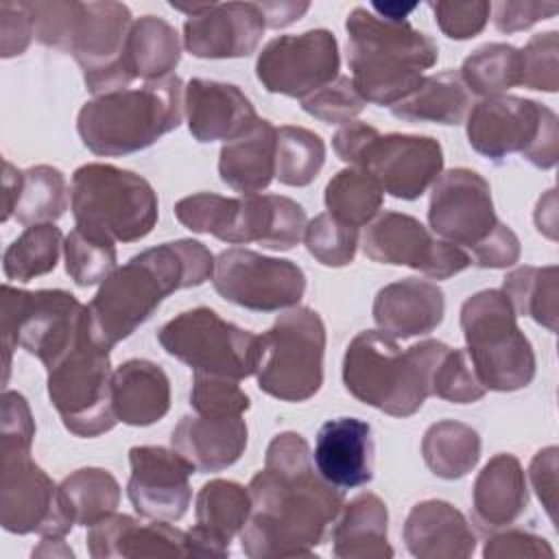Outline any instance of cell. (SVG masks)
<instances>
[{"label":"cell","mask_w":559,"mask_h":559,"mask_svg":"<svg viewBox=\"0 0 559 559\" xmlns=\"http://www.w3.org/2000/svg\"><path fill=\"white\" fill-rule=\"evenodd\" d=\"M247 489L251 513L238 537L251 559L312 557L345 502L343 489L317 472L308 441L293 430L271 439L264 469Z\"/></svg>","instance_id":"1"},{"label":"cell","mask_w":559,"mask_h":559,"mask_svg":"<svg viewBox=\"0 0 559 559\" xmlns=\"http://www.w3.org/2000/svg\"><path fill=\"white\" fill-rule=\"evenodd\" d=\"M214 255L192 238L148 247L118 266L87 304L92 332L105 347L129 338L162 301L212 280Z\"/></svg>","instance_id":"2"},{"label":"cell","mask_w":559,"mask_h":559,"mask_svg":"<svg viewBox=\"0 0 559 559\" xmlns=\"http://www.w3.org/2000/svg\"><path fill=\"white\" fill-rule=\"evenodd\" d=\"M24 7L35 39L41 46L72 55L87 92L103 96L133 83L122 66L127 35L133 24L127 4L114 0H35L24 2Z\"/></svg>","instance_id":"3"},{"label":"cell","mask_w":559,"mask_h":559,"mask_svg":"<svg viewBox=\"0 0 559 559\" xmlns=\"http://www.w3.org/2000/svg\"><path fill=\"white\" fill-rule=\"evenodd\" d=\"M345 31L352 83L365 103L391 109L417 90L439 59L432 37L406 20H384L365 7L352 9Z\"/></svg>","instance_id":"4"},{"label":"cell","mask_w":559,"mask_h":559,"mask_svg":"<svg viewBox=\"0 0 559 559\" xmlns=\"http://www.w3.org/2000/svg\"><path fill=\"white\" fill-rule=\"evenodd\" d=\"M448 352L437 338L400 349L382 330L358 332L343 356V384L362 404L391 417H411L432 395V373Z\"/></svg>","instance_id":"5"},{"label":"cell","mask_w":559,"mask_h":559,"mask_svg":"<svg viewBox=\"0 0 559 559\" xmlns=\"http://www.w3.org/2000/svg\"><path fill=\"white\" fill-rule=\"evenodd\" d=\"M183 90V81L170 74L142 87L94 96L79 109V138L100 157L144 151L181 124Z\"/></svg>","instance_id":"6"},{"label":"cell","mask_w":559,"mask_h":559,"mask_svg":"<svg viewBox=\"0 0 559 559\" xmlns=\"http://www.w3.org/2000/svg\"><path fill=\"white\" fill-rule=\"evenodd\" d=\"M175 216L194 234H210L229 245L260 242L271 251L297 247L308 225L306 210L282 194L197 192L175 203Z\"/></svg>","instance_id":"7"},{"label":"cell","mask_w":559,"mask_h":559,"mask_svg":"<svg viewBox=\"0 0 559 559\" xmlns=\"http://www.w3.org/2000/svg\"><path fill=\"white\" fill-rule=\"evenodd\" d=\"M70 210L76 229L116 245L146 238L157 223L159 201L142 175L90 162L72 173Z\"/></svg>","instance_id":"8"},{"label":"cell","mask_w":559,"mask_h":559,"mask_svg":"<svg viewBox=\"0 0 559 559\" xmlns=\"http://www.w3.org/2000/svg\"><path fill=\"white\" fill-rule=\"evenodd\" d=\"M461 330L472 367L487 391L511 393L528 386L537 360L518 314L500 288H485L461 306Z\"/></svg>","instance_id":"9"},{"label":"cell","mask_w":559,"mask_h":559,"mask_svg":"<svg viewBox=\"0 0 559 559\" xmlns=\"http://www.w3.org/2000/svg\"><path fill=\"white\" fill-rule=\"evenodd\" d=\"M332 148L349 164L369 173L393 199L415 201L443 173V148L430 135L386 133L376 127L352 120L343 124L334 138Z\"/></svg>","instance_id":"10"},{"label":"cell","mask_w":559,"mask_h":559,"mask_svg":"<svg viewBox=\"0 0 559 559\" xmlns=\"http://www.w3.org/2000/svg\"><path fill=\"white\" fill-rule=\"evenodd\" d=\"M35 430L11 421L0 432V524L7 533L66 537L74 520L66 511L59 485L31 459Z\"/></svg>","instance_id":"11"},{"label":"cell","mask_w":559,"mask_h":559,"mask_svg":"<svg viewBox=\"0 0 559 559\" xmlns=\"http://www.w3.org/2000/svg\"><path fill=\"white\" fill-rule=\"evenodd\" d=\"M90 328V310L61 288L20 290L2 286L0 332L4 349V382L15 347L52 367Z\"/></svg>","instance_id":"12"},{"label":"cell","mask_w":559,"mask_h":559,"mask_svg":"<svg viewBox=\"0 0 559 559\" xmlns=\"http://www.w3.org/2000/svg\"><path fill=\"white\" fill-rule=\"evenodd\" d=\"M465 131L469 146L491 162L520 153L535 168L557 166L559 120L537 100L509 94L483 98L469 109Z\"/></svg>","instance_id":"13"},{"label":"cell","mask_w":559,"mask_h":559,"mask_svg":"<svg viewBox=\"0 0 559 559\" xmlns=\"http://www.w3.org/2000/svg\"><path fill=\"white\" fill-rule=\"evenodd\" d=\"M325 325L308 306L288 308L260 336L258 389L282 402L310 400L323 384Z\"/></svg>","instance_id":"14"},{"label":"cell","mask_w":559,"mask_h":559,"mask_svg":"<svg viewBox=\"0 0 559 559\" xmlns=\"http://www.w3.org/2000/svg\"><path fill=\"white\" fill-rule=\"evenodd\" d=\"M109 352L98 343L90 323L81 338L46 369L50 404L66 430L76 437H100L118 424L111 404Z\"/></svg>","instance_id":"15"},{"label":"cell","mask_w":559,"mask_h":559,"mask_svg":"<svg viewBox=\"0 0 559 559\" xmlns=\"http://www.w3.org/2000/svg\"><path fill=\"white\" fill-rule=\"evenodd\" d=\"M162 349L192 371L242 380L255 373L260 336L225 321L216 310L199 306L179 312L157 330Z\"/></svg>","instance_id":"16"},{"label":"cell","mask_w":559,"mask_h":559,"mask_svg":"<svg viewBox=\"0 0 559 559\" xmlns=\"http://www.w3.org/2000/svg\"><path fill=\"white\" fill-rule=\"evenodd\" d=\"M212 284L229 304L253 312H277L299 306L306 273L293 260L229 247L214 258Z\"/></svg>","instance_id":"17"},{"label":"cell","mask_w":559,"mask_h":559,"mask_svg":"<svg viewBox=\"0 0 559 559\" xmlns=\"http://www.w3.org/2000/svg\"><path fill=\"white\" fill-rule=\"evenodd\" d=\"M338 41L328 28L273 37L255 59V76L271 94L306 98L338 76Z\"/></svg>","instance_id":"18"},{"label":"cell","mask_w":559,"mask_h":559,"mask_svg":"<svg viewBox=\"0 0 559 559\" xmlns=\"http://www.w3.org/2000/svg\"><path fill=\"white\" fill-rule=\"evenodd\" d=\"M362 253L378 264L408 266L430 280H448L472 266L465 249L435 238L415 216L382 212L365 229Z\"/></svg>","instance_id":"19"},{"label":"cell","mask_w":559,"mask_h":559,"mask_svg":"<svg viewBox=\"0 0 559 559\" xmlns=\"http://www.w3.org/2000/svg\"><path fill=\"white\" fill-rule=\"evenodd\" d=\"M428 225L441 240L469 253L480 247L500 225L487 179L472 168L441 173L430 192Z\"/></svg>","instance_id":"20"},{"label":"cell","mask_w":559,"mask_h":559,"mask_svg":"<svg viewBox=\"0 0 559 559\" xmlns=\"http://www.w3.org/2000/svg\"><path fill=\"white\" fill-rule=\"evenodd\" d=\"M129 465L127 496L135 513L164 522H177L186 515L192 500L190 476L197 467L183 454L164 445H133Z\"/></svg>","instance_id":"21"},{"label":"cell","mask_w":559,"mask_h":559,"mask_svg":"<svg viewBox=\"0 0 559 559\" xmlns=\"http://www.w3.org/2000/svg\"><path fill=\"white\" fill-rule=\"evenodd\" d=\"M264 28L258 2H207L186 17L183 48L197 59H240L255 52Z\"/></svg>","instance_id":"22"},{"label":"cell","mask_w":559,"mask_h":559,"mask_svg":"<svg viewBox=\"0 0 559 559\" xmlns=\"http://www.w3.org/2000/svg\"><path fill=\"white\" fill-rule=\"evenodd\" d=\"M183 114L192 138L201 144L236 140L258 122L255 107L238 85L210 79L188 81Z\"/></svg>","instance_id":"23"},{"label":"cell","mask_w":559,"mask_h":559,"mask_svg":"<svg viewBox=\"0 0 559 559\" xmlns=\"http://www.w3.org/2000/svg\"><path fill=\"white\" fill-rule=\"evenodd\" d=\"M85 544L94 559L190 557L186 531H179L164 520L140 522L133 515L116 511L87 526Z\"/></svg>","instance_id":"24"},{"label":"cell","mask_w":559,"mask_h":559,"mask_svg":"<svg viewBox=\"0 0 559 559\" xmlns=\"http://www.w3.org/2000/svg\"><path fill=\"white\" fill-rule=\"evenodd\" d=\"M251 513L249 489L236 480L214 478L194 500V526L186 531L192 557H225Z\"/></svg>","instance_id":"25"},{"label":"cell","mask_w":559,"mask_h":559,"mask_svg":"<svg viewBox=\"0 0 559 559\" xmlns=\"http://www.w3.org/2000/svg\"><path fill=\"white\" fill-rule=\"evenodd\" d=\"M317 472L338 489H356L373 478V432L358 417L325 421L314 441Z\"/></svg>","instance_id":"26"},{"label":"cell","mask_w":559,"mask_h":559,"mask_svg":"<svg viewBox=\"0 0 559 559\" xmlns=\"http://www.w3.org/2000/svg\"><path fill=\"white\" fill-rule=\"evenodd\" d=\"M445 312L443 290L428 280L404 277L382 286L373 299V321L378 330L393 338L430 334Z\"/></svg>","instance_id":"27"},{"label":"cell","mask_w":559,"mask_h":559,"mask_svg":"<svg viewBox=\"0 0 559 559\" xmlns=\"http://www.w3.org/2000/svg\"><path fill=\"white\" fill-rule=\"evenodd\" d=\"M526 509L528 485L520 459L509 452L491 456L472 487V520L493 533L513 526Z\"/></svg>","instance_id":"28"},{"label":"cell","mask_w":559,"mask_h":559,"mask_svg":"<svg viewBox=\"0 0 559 559\" xmlns=\"http://www.w3.org/2000/svg\"><path fill=\"white\" fill-rule=\"evenodd\" d=\"M402 537L417 559H467L476 550V535L465 515L437 498L421 500L408 511Z\"/></svg>","instance_id":"29"},{"label":"cell","mask_w":559,"mask_h":559,"mask_svg":"<svg viewBox=\"0 0 559 559\" xmlns=\"http://www.w3.org/2000/svg\"><path fill=\"white\" fill-rule=\"evenodd\" d=\"M249 428L242 415H186L170 432V445L183 454L197 472H221L231 467L245 454Z\"/></svg>","instance_id":"30"},{"label":"cell","mask_w":559,"mask_h":559,"mask_svg":"<svg viewBox=\"0 0 559 559\" xmlns=\"http://www.w3.org/2000/svg\"><path fill=\"white\" fill-rule=\"evenodd\" d=\"M111 404L118 421L144 428L170 411V380L162 365L146 358L124 360L111 373Z\"/></svg>","instance_id":"31"},{"label":"cell","mask_w":559,"mask_h":559,"mask_svg":"<svg viewBox=\"0 0 559 559\" xmlns=\"http://www.w3.org/2000/svg\"><path fill=\"white\" fill-rule=\"evenodd\" d=\"M332 552L341 559H391L389 511L380 496L362 491L343 502L332 524Z\"/></svg>","instance_id":"32"},{"label":"cell","mask_w":559,"mask_h":559,"mask_svg":"<svg viewBox=\"0 0 559 559\" xmlns=\"http://www.w3.org/2000/svg\"><path fill=\"white\" fill-rule=\"evenodd\" d=\"M275 133L277 127L266 118L223 144L218 155V175L225 186L240 194H258L275 177Z\"/></svg>","instance_id":"33"},{"label":"cell","mask_w":559,"mask_h":559,"mask_svg":"<svg viewBox=\"0 0 559 559\" xmlns=\"http://www.w3.org/2000/svg\"><path fill=\"white\" fill-rule=\"evenodd\" d=\"M181 61V41L164 17L142 15L133 20L127 35L122 66L131 81H159L173 74Z\"/></svg>","instance_id":"34"},{"label":"cell","mask_w":559,"mask_h":559,"mask_svg":"<svg viewBox=\"0 0 559 559\" xmlns=\"http://www.w3.org/2000/svg\"><path fill=\"white\" fill-rule=\"evenodd\" d=\"M472 109V94L456 70H443L424 76L415 92L391 107V114L404 122H437L456 127L465 122Z\"/></svg>","instance_id":"35"},{"label":"cell","mask_w":559,"mask_h":559,"mask_svg":"<svg viewBox=\"0 0 559 559\" xmlns=\"http://www.w3.org/2000/svg\"><path fill=\"white\" fill-rule=\"evenodd\" d=\"M421 456L435 476L459 480L476 467L480 459V437L463 421L441 419L424 432Z\"/></svg>","instance_id":"36"},{"label":"cell","mask_w":559,"mask_h":559,"mask_svg":"<svg viewBox=\"0 0 559 559\" xmlns=\"http://www.w3.org/2000/svg\"><path fill=\"white\" fill-rule=\"evenodd\" d=\"M500 290L511 301L515 314L533 319L548 332H557L559 269L555 264L518 266L504 275Z\"/></svg>","instance_id":"37"},{"label":"cell","mask_w":559,"mask_h":559,"mask_svg":"<svg viewBox=\"0 0 559 559\" xmlns=\"http://www.w3.org/2000/svg\"><path fill=\"white\" fill-rule=\"evenodd\" d=\"M59 496L74 524L92 526L120 504V485L109 469L81 467L59 483Z\"/></svg>","instance_id":"38"},{"label":"cell","mask_w":559,"mask_h":559,"mask_svg":"<svg viewBox=\"0 0 559 559\" xmlns=\"http://www.w3.org/2000/svg\"><path fill=\"white\" fill-rule=\"evenodd\" d=\"M70 203V188L63 173L48 164H37L22 170L20 194L13 207V218L20 225L55 223Z\"/></svg>","instance_id":"39"},{"label":"cell","mask_w":559,"mask_h":559,"mask_svg":"<svg viewBox=\"0 0 559 559\" xmlns=\"http://www.w3.org/2000/svg\"><path fill=\"white\" fill-rule=\"evenodd\" d=\"M323 201L330 216L358 229L378 216L384 192L369 173L360 168H345L328 181Z\"/></svg>","instance_id":"40"},{"label":"cell","mask_w":559,"mask_h":559,"mask_svg":"<svg viewBox=\"0 0 559 559\" xmlns=\"http://www.w3.org/2000/svg\"><path fill=\"white\" fill-rule=\"evenodd\" d=\"M459 74L469 94L502 96L522 85V50L511 44H485L465 57Z\"/></svg>","instance_id":"41"},{"label":"cell","mask_w":559,"mask_h":559,"mask_svg":"<svg viewBox=\"0 0 559 559\" xmlns=\"http://www.w3.org/2000/svg\"><path fill=\"white\" fill-rule=\"evenodd\" d=\"M63 240L66 238L55 223L28 225L2 255L4 277L13 282H31L55 271Z\"/></svg>","instance_id":"42"},{"label":"cell","mask_w":559,"mask_h":559,"mask_svg":"<svg viewBox=\"0 0 559 559\" xmlns=\"http://www.w3.org/2000/svg\"><path fill=\"white\" fill-rule=\"evenodd\" d=\"M325 164V142L310 129L284 124L275 133V179L290 188L310 186Z\"/></svg>","instance_id":"43"},{"label":"cell","mask_w":559,"mask_h":559,"mask_svg":"<svg viewBox=\"0 0 559 559\" xmlns=\"http://www.w3.org/2000/svg\"><path fill=\"white\" fill-rule=\"evenodd\" d=\"M63 258H66V273L76 286H83V288L103 284L118 269L116 245L92 238L76 227L63 240Z\"/></svg>","instance_id":"44"},{"label":"cell","mask_w":559,"mask_h":559,"mask_svg":"<svg viewBox=\"0 0 559 559\" xmlns=\"http://www.w3.org/2000/svg\"><path fill=\"white\" fill-rule=\"evenodd\" d=\"M304 242L317 262L323 266L341 269L354 262L360 236L356 227L345 225L325 212L306 225Z\"/></svg>","instance_id":"45"},{"label":"cell","mask_w":559,"mask_h":559,"mask_svg":"<svg viewBox=\"0 0 559 559\" xmlns=\"http://www.w3.org/2000/svg\"><path fill=\"white\" fill-rule=\"evenodd\" d=\"M190 406L197 415L238 417L245 411H249L251 400L238 386V380L194 371L192 389H190Z\"/></svg>","instance_id":"46"},{"label":"cell","mask_w":559,"mask_h":559,"mask_svg":"<svg viewBox=\"0 0 559 559\" xmlns=\"http://www.w3.org/2000/svg\"><path fill=\"white\" fill-rule=\"evenodd\" d=\"M485 393L487 389L480 384L467 349L448 347L432 373V395L452 404H472Z\"/></svg>","instance_id":"47"},{"label":"cell","mask_w":559,"mask_h":559,"mask_svg":"<svg viewBox=\"0 0 559 559\" xmlns=\"http://www.w3.org/2000/svg\"><path fill=\"white\" fill-rule=\"evenodd\" d=\"M362 96L349 76H336L332 83L301 98V109L325 124H347L365 109Z\"/></svg>","instance_id":"48"},{"label":"cell","mask_w":559,"mask_h":559,"mask_svg":"<svg viewBox=\"0 0 559 559\" xmlns=\"http://www.w3.org/2000/svg\"><path fill=\"white\" fill-rule=\"evenodd\" d=\"M522 50V85L555 94L559 90V33L533 35Z\"/></svg>","instance_id":"49"},{"label":"cell","mask_w":559,"mask_h":559,"mask_svg":"<svg viewBox=\"0 0 559 559\" xmlns=\"http://www.w3.org/2000/svg\"><path fill=\"white\" fill-rule=\"evenodd\" d=\"M428 7L432 9L435 22L441 28V33L459 41L480 35L491 13V4L485 0H469V2L439 0V2H428Z\"/></svg>","instance_id":"50"},{"label":"cell","mask_w":559,"mask_h":559,"mask_svg":"<svg viewBox=\"0 0 559 559\" xmlns=\"http://www.w3.org/2000/svg\"><path fill=\"white\" fill-rule=\"evenodd\" d=\"M485 559H509V557H531V559H552L555 550L542 535L522 528H500L487 537L483 548Z\"/></svg>","instance_id":"51"},{"label":"cell","mask_w":559,"mask_h":559,"mask_svg":"<svg viewBox=\"0 0 559 559\" xmlns=\"http://www.w3.org/2000/svg\"><path fill=\"white\" fill-rule=\"evenodd\" d=\"M35 33L24 2H0V57L11 59L26 52Z\"/></svg>","instance_id":"52"},{"label":"cell","mask_w":559,"mask_h":559,"mask_svg":"<svg viewBox=\"0 0 559 559\" xmlns=\"http://www.w3.org/2000/svg\"><path fill=\"white\" fill-rule=\"evenodd\" d=\"M493 11V26L500 33H518V31H526L533 24L552 17L559 11V4L555 2H511V0H502L491 4Z\"/></svg>","instance_id":"53"},{"label":"cell","mask_w":559,"mask_h":559,"mask_svg":"<svg viewBox=\"0 0 559 559\" xmlns=\"http://www.w3.org/2000/svg\"><path fill=\"white\" fill-rule=\"evenodd\" d=\"M520 253H522L520 238L509 225L500 221L496 231L480 247H476L469 253V258H472V264L478 269H507L520 260Z\"/></svg>","instance_id":"54"},{"label":"cell","mask_w":559,"mask_h":559,"mask_svg":"<svg viewBox=\"0 0 559 559\" xmlns=\"http://www.w3.org/2000/svg\"><path fill=\"white\" fill-rule=\"evenodd\" d=\"M557 459H559V448L548 445L533 456L528 467L531 485L552 524H557V467H559Z\"/></svg>","instance_id":"55"},{"label":"cell","mask_w":559,"mask_h":559,"mask_svg":"<svg viewBox=\"0 0 559 559\" xmlns=\"http://www.w3.org/2000/svg\"><path fill=\"white\" fill-rule=\"evenodd\" d=\"M264 22L269 28H284L297 20L310 9V2H290V0H280V2H258Z\"/></svg>","instance_id":"56"},{"label":"cell","mask_w":559,"mask_h":559,"mask_svg":"<svg viewBox=\"0 0 559 559\" xmlns=\"http://www.w3.org/2000/svg\"><path fill=\"white\" fill-rule=\"evenodd\" d=\"M557 190L550 188L539 201L535 210V225L537 229L548 236L550 240L557 238Z\"/></svg>","instance_id":"57"},{"label":"cell","mask_w":559,"mask_h":559,"mask_svg":"<svg viewBox=\"0 0 559 559\" xmlns=\"http://www.w3.org/2000/svg\"><path fill=\"white\" fill-rule=\"evenodd\" d=\"M22 183V170H17L11 162L4 159V177H2V192H4V205H2V223H7L13 216V207L20 194Z\"/></svg>","instance_id":"58"},{"label":"cell","mask_w":559,"mask_h":559,"mask_svg":"<svg viewBox=\"0 0 559 559\" xmlns=\"http://www.w3.org/2000/svg\"><path fill=\"white\" fill-rule=\"evenodd\" d=\"M371 9H373L376 15L384 17V20L404 22L406 15L417 9V4H415V2H413V4H404V2H384V4H382V2H373Z\"/></svg>","instance_id":"59"},{"label":"cell","mask_w":559,"mask_h":559,"mask_svg":"<svg viewBox=\"0 0 559 559\" xmlns=\"http://www.w3.org/2000/svg\"><path fill=\"white\" fill-rule=\"evenodd\" d=\"M33 557H74V552L63 537H41L39 546L33 550Z\"/></svg>","instance_id":"60"}]
</instances>
